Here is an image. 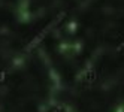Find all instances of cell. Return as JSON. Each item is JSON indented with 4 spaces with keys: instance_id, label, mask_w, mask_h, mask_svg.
I'll list each match as a JSON object with an SVG mask.
<instances>
[{
    "instance_id": "cell-1",
    "label": "cell",
    "mask_w": 124,
    "mask_h": 112,
    "mask_svg": "<svg viewBox=\"0 0 124 112\" xmlns=\"http://www.w3.org/2000/svg\"><path fill=\"white\" fill-rule=\"evenodd\" d=\"M96 72L94 70H88L87 73H85V79H87V82H93L94 79H96Z\"/></svg>"
},
{
    "instance_id": "cell-2",
    "label": "cell",
    "mask_w": 124,
    "mask_h": 112,
    "mask_svg": "<svg viewBox=\"0 0 124 112\" xmlns=\"http://www.w3.org/2000/svg\"><path fill=\"white\" fill-rule=\"evenodd\" d=\"M5 79H6V73L0 72V82H5Z\"/></svg>"
}]
</instances>
